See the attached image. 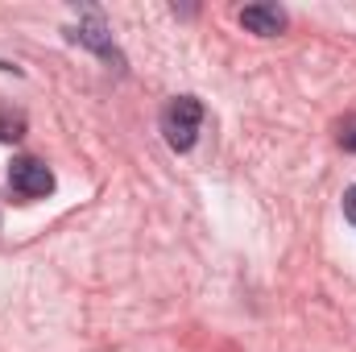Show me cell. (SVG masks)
<instances>
[{"label":"cell","mask_w":356,"mask_h":352,"mask_svg":"<svg viewBox=\"0 0 356 352\" xmlns=\"http://www.w3.org/2000/svg\"><path fill=\"white\" fill-rule=\"evenodd\" d=\"M336 137H340V145H344L348 154H356V112L340 120V133H336Z\"/></svg>","instance_id":"6"},{"label":"cell","mask_w":356,"mask_h":352,"mask_svg":"<svg viewBox=\"0 0 356 352\" xmlns=\"http://www.w3.org/2000/svg\"><path fill=\"white\" fill-rule=\"evenodd\" d=\"M25 137V116L17 112V108H8V104H0V141H21Z\"/></svg>","instance_id":"5"},{"label":"cell","mask_w":356,"mask_h":352,"mask_svg":"<svg viewBox=\"0 0 356 352\" xmlns=\"http://www.w3.org/2000/svg\"><path fill=\"white\" fill-rule=\"evenodd\" d=\"M241 25L257 38H277L286 29V13L277 4H245L241 8Z\"/></svg>","instance_id":"3"},{"label":"cell","mask_w":356,"mask_h":352,"mask_svg":"<svg viewBox=\"0 0 356 352\" xmlns=\"http://www.w3.org/2000/svg\"><path fill=\"white\" fill-rule=\"evenodd\" d=\"M8 191L21 199V203H33V199H46L54 191V170L42 162V158H13L8 166Z\"/></svg>","instance_id":"2"},{"label":"cell","mask_w":356,"mask_h":352,"mask_svg":"<svg viewBox=\"0 0 356 352\" xmlns=\"http://www.w3.org/2000/svg\"><path fill=\"white\" fill-rule=\"evenodd\" d=\"M71 38H75V42H83L88 50H95V54H104V58H116V50H112V33L104 29L99 13H88V21H83Z\"/></svg>","instance_id":"4"},{"label":"cell","mask_w":356,"mask_h":352,"mask_svg":"<svg viewBox=\"0 0 356 352\" xmlns=\"http://www.w3.org/2000/svg\"><path fill=\"white\" fill-rule=\"evenodd\" d=\"M199 129H203V104L195 95H178L162 108V137L170 150L186 154L199 141Z\"/></svg>","instance_id":"1"},{"label":"cell","mask_w":356,"mask_h":352,"mask_svg":"<svg viewBox=\"0 0 356 352\" xmlns=\"http://www.w3.org/2000/svg\"><path fill=\"white\" fill-rule=\"evenodd\" d=\"M344 220L356 228V186H348V191H344Z\"/></svg>","instance_id":"7"}]
</instances>
